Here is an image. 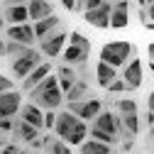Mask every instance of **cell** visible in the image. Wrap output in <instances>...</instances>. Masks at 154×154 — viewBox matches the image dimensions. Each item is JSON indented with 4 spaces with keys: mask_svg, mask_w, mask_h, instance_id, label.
<instances>
[{
    "mask_svg": "<svg viewBox=\"0 0 154 154\" xmlns=\"http://www.w3.org/2000/svg\"><path fill=\"white\" fill-rule=\"evenodd\" d=\"M54 132H56V137H61V140L69 142L71 147H81V144L88 140V134H91L86 120H81L79 115H73L71 110H61V112H59Z\"/></svg>",
    "mask_w": 154,
    "mask_h": 154,
    "instance_id": "1",
    "label": "cell"
},
{
    "mask_svg": "<svg viewBox=\"0 0 154 154\" xmlns=\"http://www.w3.org/2000/svg\"><path fill=\"white\" fill-rule=\"evenodd\" d=\"M29 98H32V103H37L42 110H56L66 100V95L61 91V83H59V76H54V73L47 76V79L29 93Z\"/></svg>",
    "mask_w": 154,
    "mask_h": 154,
    "instance_id": "2",
    "label": "cell"
},
{
    "mask_svg": "<svg viewBox=\"0 0 154 154\" xmlns=\"http://www.w3.org/2000/svg\"><path fill=\"white\" fill-rule=\"evenodd\" d=\"M134 56H137V49H134L130 42H125V39L108 42V44H103V49H100V61H105V64H110V66H115V69L127 66L130 59H134Z\"/></svg>",
    "mask_w": 154,
    "mask_h": 154,
    "instance_id": "3",
    "label": "cell"
},
{
    "mask_svg": "<svg viewBox=\"0 0 154 154\" xmlns=\"http://www.w3.org/2000/svg\"><path fill=\"white\" fill-rule=\"evenodd\" d=\"M42 51H34V49H29L25 56H17V59H12V64H10V69H12V73H15V79H20V81H25L27 76L39 66L44 59H42Z\"/></svg>",
    "mask_w": 154,
    "mask_h": 154,
    "instance_id": "4",
    "label": "cell"
},
{
    "mask_svg": "<svg viewBox=\"0 0 154 154\" xmlns=\"http://www.w3.org/2000/svg\"><path fill=\"white\" fill-rule=\"evenodd\" d=\"M66 110H71L73 115H79L81 120L88 122V120H95L103 112V103H100V98H83V100L66 103Z\"/></svg>",
    "mask_w": 154,
    "mask_h": 154,
    "instance_id": "5",
    "label": "cell"
},
{
    "mask_svg": "<svg viewBox=\"0 0 154 154\" xmlns=\"http://www.w3.org/2000/svg\"><path fill=\"white\" fill-rule=\"evenodd\" d=\"M5 39H12V42H20V44H27L32 47L37 39V32H34V25L29 22H22V25H8L5 27Z\"/></svg>",
    "mask_w": 154,
    "mask_h": 154,
    "instance_id": "6",
    "label": "cell"
},
{
    "mask_svg": "<svg viewBox=\"0 0 154 154\" xmlns=\"http://www.w3.org/2000/svg\"><path fill=\"white\" fill-rule=\"evenodd\" d=\"M66 42H69V34L64 29H59V32L49 34L47 39H39V51L47 56V59H54V56L64 54V44Z\"/></svg>",
    "mask_w": 154,
    "mask_h": 154,
    "instance_id": "7",
    "label": "cell"
},
{
    "mask_svg": "<svg viewBox=\"0 0 154 154\" xmlns=\"http://www.w3.org/2000/svg\"><path fill=\"white\" fill-rule=\"evenodd\" d=\"M110 12H112V3H110V0H105L100 8L83 12V20H86L91 27H98V29H110Z\"/></svg>",
    "mask_w": 154,
    "mask_h": 154,
    "instance_id": "8",
    "label": "cell"
},
{
    "mask_svg": "<svg viewBox=\"0 0 154 154\" xmlns=\"http://www.w3.org/2000/svg\"><path fill=\"white\" fill-rule=\"evenodd\" d=\"M20 110H22V93L17 88L0 93V115L3 118H15V115H20Z\"/></svg>",
    "mask_w": 154,
    "mask_h": 154,
    "instance_id": "9",
    "label": "cell"
},
{
    "mask_svg": "<svg viewBox=\"0 0 154 154\" xmlns=\"http://www.w3.org/2000/svg\"><path fill=\"white\" fill-rule=\"evenodd\" d=\"M93 125L100 127V130H105V132H110V134H115V137H120V134H122V120H120V115L112 112V110H103L98 118L93 120Z\"/></svg>",
    "mask_w": 154,
    "mask_h": 154,
    "instance_id": "10",
    "label": "cell"
},
{
    "mask_svg": "<svg viewBox=\"0 0 154 154\" xmlns=\"http://www.w3.org/2000/svg\"><path fill=\"white\" fill-rule=\"evenodd\" d=\"M127 25H130V3L127 0H118V3H112L110 27L112 29H125Z\"/></svg>",
    "mask_w": 154,
    "mask_h": 154,
    "instance_id": "11",
    "label": "cell"
},
{
    "mask_svg": "<svg viewBox=\"0 0 154 154\" xmlns=\"http://www.w3.org/2000/svg\"><path fill=\"white\" fill-rule=\"evenodd\" d=\"M3 17H5V25H22L29 22V5H5L3 8Z\"/></svg>",
    "mask_w": 154,
    "mask_h": 154,
    "instance_id": "12",
    "label": "cell"
},
{
    "mask_svg": "<svg viewBox=\"0 0 154 154\" xmlns=\"http://www.w3.org/2000/svg\"><path fill=\"white\" fill-rule=\"evenodd\" d=\"M47 76H51V64H49V61H42V64L37 66L25 81H22V91H25V93H32L37 86H39V83L47 79Z\"/></svg>",
    "mask_w": 154,
    "mask_h": 154,
    "instance_id": "13",
    "label": "cell"
},
{
    "mask_svg": "<svg viewBox=\"0 0 154 154\" xmlns=\"http://www.w3.org/2000/svg\"><path fill=\"white\" fill-rule=\"evenodd\" d=\"M122 79L127 81V86H130V91H137L140 86H142V61L134 56V59H130V64L125 66V71H122Z\"/></svg>",
    "mask_w": 154,
    "mask_h": 154,
    "instance_id": "14",
    "label": "cell"
},
{
    "mask_svg": "<svg viewBox=\"0 0 154 154\" xmlns=\"http://www.w3.org/2000/svg\"><path fill=\"white\" fill-rule=\"evenodd\" d=\"M20 120H25V122H29V125H34V127L44 130V112H42L39 105L32 103V100L22 105V110H20Z\"/></svg>",
    "mask_w": 154,
    "mask_h": 154,
    "instance_id": "15",
    "label": "cell"
},
{
    "mask_svg": "<svg viewBox=\"0 0 154 154\" xmlns=\"http://www.w3.org/2000/svg\"><path fill=\"white\" fill-rule=\"evenodd\" d=\"M59 29H61V20H59L56 15H51V17H44V20H39V22H34L37 39H47L49 34L59 32Z\"/></svg>",
    "mask_w": 154,
    "mask_h": 154,
    "instance_id": "16",
    "label": "cell"
},
{
    "mask_svg": "<svg viewBox=\"0 0 154 154\" xmlns=\"http://www.w3.org/2000/svg\"><path fill=\"white\" fill-rule=\"evenodd\" d=\"M29 20L32 22H39L44 20V17H51L54 15V5L49 3V0H29Z\"/></svg>",
    "mask_w": 154,
    "mask_h": 154,
    "instance_id": "17",
    "label": "cell"
},
{
    "mask_svg": "<svg viewBox=\"0 0 154 154\" xmlns=\"http://www.w3.org/2000/svg\"><path fill=\"white\" fill-rule=\"evenodd\" d=\"M88 51L91 49H86V47H76V44H69L66 49H64V64H69V66H81V64H86V59H88Z\"/></svg>",
    "mask_w": 154,
    "mask_h": 154,
    "instance_id": "18",
    "label": "cell"
},
{
    "mask_svg": "<svg viewBox=\"0 0 154 154\" xmlns=\"http://www.w3.org/2000/svg\"><path fill=\"white\" fill-rule=\"evenodd\" d=\"M115 79H118V69H115V66H110V64H105V61H98V64H95V81H98V86L108 88Z\"/></svg>",
    "mask_w": 154,
    "mask_h": 154,
    "instance_id": "19",
    "label": "cell"
},
{
    "mask_svg": "<svg viewBox=\"0 0 154 154\" xmlns=\"http://www.w3.org/2000/svg\"><path fill=\"white\" fill-rule=\"evenodd\" d=\"M15 134L20 140H25L27 144H34L37 140H39V127H34V125H29L25 120H17L15 122Z\"/></svg>",
    "mask_w": 154,
    "mask_h": 154,
    "instance_id": "20",
    "label": "cell"
},
{
    "mask_svg": "<svg viewBox=\"0 0 154 154\" xmlns=\"http://www.w3.org/2000/svg\"><path fill=\"white\" fill-rule=\"evenodd\" d=\"M56 76H59V83H61V91H64V95L76 86V81H79V76H76V66L71 69L69 64H64V66H59L56 69Z\"/></svg>",
    "mask_w": 154,
    "mask_h": 154,
    "instance_id": "21",
    "label": "cell"
},
{
    "mask_svg": "<svg viewBox=\"0 0 154 154\" xmlns=\"http://www.w3.org/2000/svg\"><path fill=\"white\" fill-rule=\"evenodd\" d=\"M42 142H44V152L47 154H71V144L64 142L61 137L54 140L51 134H47V137H42Z\"/></svg>",
    "mask_w": 154,
    "mask_h": 154,
    "instance_id": "22",
    "label": "cell"
},
{
    "mask_svg": "<svg viewBox=\"0 0 154 154\" xmlns=\"http://www.w3.org/2000/svg\"><path fill=\"white\" fill-rule=\"evenodd\" d=\"M79 149H81V154H112V144H105V142L93 140V137H88Z\"/></svg>",
    "mask_w": 154,
    "mask_h": 154,
    "instance_id": "23",
    "label": "cell"
},
{
    "mask_svg": "<svg viewBox=\"0 0 154 154\" xmlns=\"http://www.w3.org/2000/svg\"><path fill=\"white\" fill-rule=\"evenodd\" d=\"M32 47L27 44H20V42H12V39H3V56L8 59V56H12V59H17V56H25Z\"/></svg>",
    "mask_w": 154,
    "mask_h": 154,
    "instance_id": "24",
    "label": "cell"
},
{
    "mask_svg": "<svg viewBox=\"0 0 154 154\" xmlns=\"http://www.w3.org/2000/svg\"><path fill=\"white\" fill-rule=\"evenodd\" d=\"M86 93H88V83L79 79V81H76V86L66 93V103H73V100H83V98H88Z\"/></svg>",
    "mask_w": 154,
    "mask_h": 154,
    "instance_id": "25",
    "label": "cell"
},
{
    "mask_svg": "<svg viewBox=\"0 0 154 154\" xmlns=\"http://www.w3.org/2000/svg\"><path fill=\"white\" fill-rule=\"evenodd\" d=\"M91 137L93 140H100V142H105V144H118V140L120 137H115V134H110V132H105V130H100V127H95V125H91Z\"/></svg>",
    "mask_w": 154,
    "mask_h": 154,
    "instance_id": "26",
    "label": "cell"
},
{
    "mask_svg": "<svg viewBox=\"0 0 154 154\" xmlns=\"http://www.w3.org/2000/svg\"><path fill=\"white\" fill-rule=\"evenodd\" d=\"M115 112L118 115H130V112H137V103L132 98H120L115 103Z\"/></svg>",
    "mask_w": 154,
    "mask_h": 154,
    "instance_id": "27",
    "label": "cell"
},
{
    "mask_svg": "<svg viewBox=\"0 0 154 154\" xmlns=\"http://www.w3.org/2000/svg\"><path fill=\"white\" fill-rule=\"evenodd\" d=\"M69 44H76V47H86V49H91V42L86 39V34H81V32H71V34H69Z\"/></svg>",
    "mask_w": 154,
    "mask_h": 154,
    "instance_id": "28",
    "label": "cell"
},
{
    "mask_svg": "<svg viewBox=\"0 0 154 154\" xmlns=\"http://www.w3.org/2000/svg\"><path fill=\"white\" fill-rule=\"evenodd\" d=\"M105 3V0H79V8L76 10H81V12H88V10H95V8H100Z\"/></svg>",
    "mask_w": 154,
    "mask_h": 154,
    "instance_id": "29",
    "label": "cell"
},
{
    "mask_svg": "<svg viewBox=\"0 0 154 154\" xmlns=\"http://www.w3.org/2000/svg\"><path fill=\"white\" fill-rule=\"evenodd\" d=\"M108 91H110V93H127V91H130V86H127V81H125V79H115V81L108 86Z\"/></svg>",
    "mask_w": 154,
    "mask_h": 154,
    "instance_id": "30",
    "label": "cell"
},
{
    "mask_svg": "<svg viewBox=\"0 0 154 154\" xmlns=\"http://www.w3.org/2000/svg\"><path fill=\"white\" fill-rule=\"evenodd\" d=\"M56 118H59V112L47 110V112H44V127H47V130H54V127H56Z\"/></svg>",
    "mask_w": 154,
    "mask_h": 154,
    "instance_id": "31",
    "label": "cell"
},
{
    "mask_svg": "<svg viewBox=\"0 0 154 154\" xmlns=\"http://www.w3.org/2000/svg\"><path fill=\"white\" fill-rule=\"evenodd\" d=\"M0 130H3V137H8L10 132H15V125H12V118H3V120H0Z\"/></svg>",
    "mask_w": 154,
    "mask_h": 154,
    "instance_id": "32",
    "label": "cell"
},
{
    "mask_svg": "<svg viewBox=\"0 0 154 154\" xmlns=\"http://www.w3.org/2000/svg\"><path fill=\"white\" fill-rule=\"evenodd\" d=\"M8 91H15V81L8 76H0V93H8Z\"/></svg>",
    "mask_w": 154,
    "mask_h": 154,
    "instance_id": "33",
    "label": "cell"
},
{
    "mask_svg": "<svg viewBox=\"0 0 154 154\" xmlns=\"http://www.w3.org/2000/svg\"><path fill=\"white\" fill-rule=\"evenodd\" d=\"M22 149L20 147H17V144H3V152H0V154H20Z\"/></svg>",
    "mask_w": 154,
    "mask_h": 154,
    "instance_id": "34",
    "label": "cell"
},
{
    "mask_svg": "<svg viewBox=\"0 0 154 154\" xmlns=\"http://www.w3.org/2000/svg\"><path fill=\"white\" fill-rule=\"evenodd\" d=\"M61 5H64V10H69V12H73L76 8H79V0H61Z\"/></svg>",
    "mask_w": 154,
    "mask_h": 154,
    "instance_id": "35",
    "label": "cell"
},
{
    "mask_svg": "<svg viewBox=\"0 0 154 154\" xmlns=\"http://www.w3.org/2000/svg\"><path fill=\"white\" fill-rule=\"evenodd\" d=\"M147 108H149V110L154 112V91H152V93L147 95Z\"/></svg>",
    "mask_w": 154,
    "mask_h": 154,
    "instance_id": "36",
    "label": "cell"
},
{
    "mask_svg": "<svg viewBox=\"0 0 154 154\" xmlns=\"http://www.w3.org/2000/svg\"><path fill=\"white\" fill-rule=\"evenodd\" d=\"M147 54H149V61H154V42L147 47Z\"/></svg>",
    "mask_w": 154,
    "mask_h": 154,
    "instance_id": "37",
    "label": "cell"
},
{
    "mask_svg": "<svg viewBox=\"0 0 154 154\" xmlns=\"http://www.w3.org/2000/svg\"><path fill=\"white\" fill-rule=\"evenodd\" d=\"M147 15H149V20H152V22H154V3H152V5H149V8H147Z\"/></svg>",
    "mask_w": 154,
    "mask_h": 154,
    "instance_id": "38",
    "label": "cell"
},
{
    "mask_svg": "<svg viewBox=\"0 0 154 154\" xmlns=\"http://www.w3.org/2000/svg\"><path fill=\"white\" fill-rule=\"evenodd\" d=\"M122 149H125V152H130V149H132V142H130V140H125V142H122Z\"/></svg>",
    "mask_w": 154,
    "mask_h": 154,
    "instance_id": "39",
    "label": "cell"
},
{
    "mask_svg": "<svg viewBox=\"0 0 154 154\" xmlns=\"http://www.w3.org/2000/svg\"><path fill=\"white\" fill-rule=\"evenodd\" d=\"M149 137H154V125H152V127H149Z\"/></svg>",
    "mask_w": 154,
    "mask_h": 154,
    "instance_id": "40",
    "label": "cell"
},
{
    "mask_svg": "<svg viewBox=\"0 0 154 154\" xmlns=\"http://www.w3.org/2000/svg\"><path fill=\"white\" fill-rule=\"evenodd\" d=\"M20 154H34V152H27V149H25V152H20Z\"/></svg>",
    "mask_w": 154,
    "mask_h": 154,
    "instance_id": "41",
    "label": "cell"
},
{
    "mask_svg": "<svg viewBox=\"0 0 154 154\" xmlns=\"http://www.w3.org/2000/svg\"><path fill=\"white\" fill-rule=\"evenodd\" d=\"M110 3H118V0H110Z\"/></svg>",
    "mask_w": 154,
    "mask_h": 154,
    "instance_id": "42",
    "label": "cell"
},
{
    "mask_svg": "<svg viewBox=\"0 0 154 154\" xmlns=\"http://www.w3.org/2000/svg\"><path fill=\"white\" fill-rule=\"evenodd\" d=\"M112 154H115V152H112Z\"/></svg>",
    "mask_w": 154,
    "mask_h": 154,
    "instance_id": "43",
    "label": "cell"
}]
</instances>
